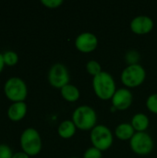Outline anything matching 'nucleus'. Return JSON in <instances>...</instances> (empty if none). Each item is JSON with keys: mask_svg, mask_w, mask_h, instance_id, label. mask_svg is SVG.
Instances as JSON below:
<instances>
[{"mask_svg": "<svg viewBox=\"0 0 157 158\" xmlns=\"http://www.w3.org/2000/svg\"><path fill=\"white\" fill-rule=\"evenodd\" d=\"M2 55H3V59H4L5 65H6L8 67L15 66L19 62V55L15 51L6 50L4 53H2Z\"/></svg>", "mask_w": 157, "mask_h": 158, "instance_id": "f3484780", "label": "nucleus"}, {"mask_svg": "<svg viewBox=\"0 0 157 158\" xmlns=\"http://www.w3.org/2000/svg\"><path fill=\"white\" fill-rule=\"evenodd\" d=\"M41 3L48 8H56L63 4V0H42Z\"/></svg>", "mask_w": 157, "mask_h": 158, "instance_id": "4be33fe9", "label": "nucleus"}, {"mask_svg": "<svg viewBox=\"0 0 157 158\" xmlns=\"http://www.w3.org/2000/svg\"><path fill=\"white\" fill-rule=\"evenodd\" d=\"M48 81L52 86L60 89L68 84L69 74L66 66L61 63L54 64L48 72Z\"/></svg>", "mask_w": 157, "mask_h": 158, "instance_id": "6e6552de", "label": "nucleus"}, {"mask_svg": "<svg viewBox=\"0 0 157 158\" xmlns=\"http://www.w3.org/2000/svg\"><path fill=\"white\" fill-rule=\"evenodd\" d=\"M146 106L150 111L157 114V94H151L148 97V99L146 101Z\"/></svg>", "mask_w": 157, "mask_h": 158, "instance_id": "6ab92c4d", "label": "nucleus"}, {"mask_svg": "<svg viewBox=\"0 0 157 158\" xmlns=\"http://www.w3.org/2000/svg\"><path fill=\"white\" fill-rule=\"evenodd\" d=\"M130 147L132 151L139 155H147L154 148L152 137L145 131H137L130 139Z\"/></svg>", "mask_w": 157, "mask_h": 158, "instance_id": "0eeeda50", "label": "nucleus"}, {"mask_svg": "<svg viewBox=\"0 0 157 158\" xmlns=\"http://www.w3.org/2000/svg\"><path fill=\"white\" fill-rule=\"evenodd\" d=\"M13 154L12 149L7 144H0V158H12Z\"/></svg>", "mask_w": 157, "mask_h": 158, "instance_id": "412c9836", "label": "nucleus"}, {"mask_svg": "<svg viewBox=\"0 0 157 158\" xmlns=\"http://www.w3.org/2000/svg\"><path fill=\"white\" fill-rule=\"evenodd\" d=\"M97 44L98 39L92 32H82L75 41L76 47L83 53H90L93 51L97 47Z\"/></svg>", "mask_w": 157, "mask_h": 158, "instance_id": "1a4fd4ad", "label": "nucleus"}, {"mask_svg": "<svg viewBox=\"0 0 157 158\" xmlns=\"http://www.w3.org/2000/svg\"><path fill=\"white\" fill-rule=\"evenodd\" d=\"M86 69H87V71L90 74H92L93 77L96 76L97 74H99L100 72H102L101 65L95 60H90L86 65Z\"/></svg>", "mask_w": 157, "mask_h": 158, "instance_id": "a211bd4d", "label": "nucleus"}, {"mask_svg": "<svg viewBox=\"0 0 157 158\" xmlns=\"http://www.w3.org/2000/svg\"><path fill=\"white\" fill-rule=\"evenodd\" d=\"M93 86L96 95L103 100L112 98L117 91L112 75L105 71H102L93 77Z\"/></svg>", "mask_w": 157, "mask_h": 158, "instance_id": "f257e3e1", "label": "nucleus"}, {"mask_svg": "<svg viewBox=\"0 0 157 158\" xmlns=\"http://www.w3.org/2000/svg\"><path fill=\"white\" fill-rule=\"evenodd\" d=\"M91 141L97 149L101 151L107 150L113 143V135L106 126L97 125L92 130Z\"/></svg>", "mask_w": 157, "mask_h": 158, "instance_id": "39448f33", "label": "nucleus"}, {"mask_svg": "<svg viewBox=\"0 0 157 158\" xmlns=\"http://www.w3.org/2000/svg\"><path fill=\"white\" fill-rule=\"evenodd\" d=\"M61 95L63 96L64 99L69 102H74L77 101L80 97V91L79 89L72 85V84H67L61 89Z\"/></svg>", "mask_w": 157, "mask_h": 158, "instance_id": "2eb2a0df", "label": "nucleus"}, {"mask_svg": "<svg viewBox=\"0 0 157 158\" xmlns=\"http://www.w3.org/2000/svg\"><path fill=\"white\" fill-rule=\"evenodd\" d=\"M131 125L137 131H144L149 126V118L145 114L138 113L132 118Z\"/></svg>", "mask_w": 157, "mask_h": 158, "instance_id": "dca6fc26", "label": "nucleus"}, {"mask_svg": "<svg viewBox=\"0 0 157 158\" xmlns=\"http://www.w3.org/2000/svg\"><path fill=\"white\" fill-rule=\"evenodd\" d=\"M71 158H78V157H71Z\"/></svg>", "mask_w": 157, "mask_h": 158, "instance_id": "a878e982", "label": "nucleus"}, {"mask_svg": "<svg viewBox=\"0 0 157 158\" xmlns=\"http://www.w3.org/2000/svg\"><path fill=\"white\" fill-rule=\"evenodd\" d=\"M84 158H102V153L101 150L97 149L96 147L93 146L88 148L84 153Z\"/></svg>", "mask_w": 157, "mask_h": 158, "instance_id": "aec40b11", "label": "nucleus"}, {"mask_svg": "<svg viewBox=\"0 0 157 158\" xmlns=\"http://www.w3.org/2000/svg\"><path fill=\"white\" fill-rule=\"evenodd\" d=\"M4 94L12 103L24 102L28 95L27 84L19 77H11L4 84Z\"/></svg>", "mask_w": 157, "mask_h": 158, "instance_id": "f03ea898", "label": "nucleus"}, {"mask_svg": "<svg viewBox=\"0 0 157 158\" xmlns=\"http://www.w3.org/2000/svg\"><path fill=\"white\" fill-rule=\"evenodd\" d=\"M154 27L153 19L145 15L135 17L130 22V29L133 32L138 34H144L152 31Z\"/></svg>", "mask_w": 157, "mask_h": 158, "instance_id": "9b49d317", "label": "nucleus"}, {"mask_svg": "<svg viewBox=\"0 0 157 158\" xmlns=\"http://www.w3.org/2000/svg\"><path fill=\"white\" fill-rule=\"evenodd\" d=\"M139 57H140L139 54L137 53V51H134V50L128 52V54H127V56H126L127 61H128L129 63H130V65L137 64L136 62L139 60Z\"/></svg>", "mask_w": 157, "mask_h": 158, "instance_id": "5701e85b", "label": "nucleus"}, {"mask_svg": "<svg viewBox=\"0 0 157 158\" xmlns=\"http://www.w3.org/2000/svg\"><path fill=\"white\" fill-rule=\"evenodd\" d=\"M4 68H5V62H4V59H3L2 53H0V73L3 71Z\"/></svg>", "mask_w": 157, "mask_h": 158, "instance_id": "393cba45", "label": "nucleus"}, {"mask_svg": "<svg viewBox=\"0 0 157 158\" xmlns=\"http://www.w3.org/2000/svg\"><path fill=\"white\" fill-rule=\"evenodd\" d=\"M27 105L25 102L12 103L7 109V117L11 121L18 122L24 118L27 114Z\"/></svg>", "mask_w": 157, "mask_h": 158, "instance_id": "f8f14e48", "label": "nucleus"}, {"mask_svg": "<svg viewBox=\"0 0 157 158\" xmlns=\"http://www.w3.org/2000/svg\"><path fill=\"white\" fill-rule=\"evenodd\" d=\"M97 115L93 108L89 106H81L72 114V121L81 130L93 129L96 125Z\"/></svg>", "mask_w": 157, "mask_h": 158, "instance_id": "20e7f679", "label": "nucleus"}, {"mask_svg": "<svg viewBox=\"0 0 157 158\" xmlns=\"http://www.w3.org/2000/svg\"><path fill=\"white\" fill-rule=\"evenodd\" d=\"M12 158H30V156L26 153H24L23 151H21V152H16V153H14Z\"/></svg>", "mask_w": 157, "mask_h": 158, "instance_id": "b1692460", "label": "nucleus"}, {"mask_svg": "<svg viewBox=\"0 0 157 158\" xmlns=\"http://www.w3.org/2000/svg\"><path fill=\"white\" fill-rule=\"evenodd\" d=\"M145 76L146 72L143 67L139 64H133L130 65L122 71L121 81L129 87H135L143 82Z\"/></svg>", "mask_w": 157, "mask_h": 158, "instance_id": "423d86ee", "label": "nucleus"}, {"mask_svg": "<svg viewBox=\"0 0 157 158\" xmlns=\"http://www.w3.org/2000/svg\"><path fill=\"white\" fill-rule=\"evenodd\" d=\"M76 125L72 120H64L58 126V134L62 138L68 139L72 137L76 132Z\"/></svg>", "mask_w": 157, "mask_h": 158, "instance_id": "ddd939ff", "label": "nucleus"}, {"mask_svg": "<svg viewBox=\"0 0 157 158\" xmlns=\"http://www.w3.org/2000/svg\"><path fill=\"white\" fill-rule=\"evenodd\" d=\"M134 133V128L130 123H121L116 128V135L120 140L131 139Z\"/></svg>", "mask_w": 157, "mask_h": 158, "instance_id": "4468645a", "label": "nucleus"}, {"mask_svg": "<svg viewBox=\"0 0 157 158\" xmlns=\"http://www.w3.org/2000/svg\"><path fill=\"white\" fill-rule=\"evenodd\" d=\"M22 151L29 156H37L42 150V139L38 131L33 128L25 129L19 138Z\"/></svg>", "mask_w": 157, "mask_h": 158, "instance_id": "7ed1b4c3", "label": "nucleus"}, {"mask_svg": "<svg viewBox=\"0 0 157 158\" xmlns=\"http://www.w3.org/2000/svg\"><path fill=\"white\" fill-rule=\"evenodd\" d=\"M133 95L129 89L120 88L116 91L112 97V104L116 109H127L132 103Z\"/></svg>", "mask_w": 157, "mask_h": 158, "instance_id": "9d476101", "label": "nucleus"}]
</instances>
